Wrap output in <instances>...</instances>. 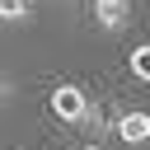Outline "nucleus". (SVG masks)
Instances as JSON below:
<instances>
[{"instance_id":"f257e3e1","label":"nucleus","mask_w":150,"mask_h":150,"mask_svg":"<svg viewBox=\"0 0 150 150\" xmlns=\"http://www.w3.org/2000/svg\"><path fill=\"white\" fill-rule=\"evenodd\" d=\"M52 112L61 122H89V98L80 84H56L52 89Z\"/></svg>"},{"instance_id":"f03ea898","label":"nucleus","mask_w":150,"mask_h":150,"mask_svg":"<svg viewBox=\"0 0 150 150\" xmlns=\"http://www.w3.org/2000/svg\"><path fill=\"white\" fill-rule=\"evenodd\" d=\"M117 141L145 145V141H150V112H122V117H117Z\"/></svg>"},{"instance_id":"7ed1b4c3","label":"nucleus","mask_w":150,"mask_h":150,"mask_svg":"<svg viewBox=\"0 0 150 150\" xmlns=\"http://www.w3.org/2000/svg\"><path fill=\"white\" fill-rule=\"evenodd\" d=\"M94 19L103 28H122L127 23V0H94Z\"/></svg>"},{"instance_id":"20e7f679","label":"nucleus","mask_w":150,"mask_h":150,"mask_svg":"<svg viewBox=\"0 0 150 150\" xmlns=\"http://www.w3.org/2000/svg\"><path fill=\"white\" fill-rule=\"evenodd\" d=\"M131 75L150 84V42H141V47H131Z\"/></svg>"},{"instance_id":"39448f33","label":"nucleus","mask_w":150,"mask_h":150,"mask_svg":"<svg viewBox=\"0 0 150 150\" xmlns=\"http://www.w3.org/2000/svg\"><path fill=\"white\" fill-rule=\"evenodd\" d=\"M0 19L5 23H23L28 19V0H0Z\"/></svg>"},{"instance_id":"423d86ee","label":"nucleus","mask_w":150,"mask_h":150,"mask_svg":"<svg viewBox=\"0 0 150 150\" xmlns=\"http://www.w3.org/2000/svg\"><path fill=\"white\" fill-rule=\"evenodd\" d=\"M84 150H98V145H84Z\"/></svg>"}]
</instances>
